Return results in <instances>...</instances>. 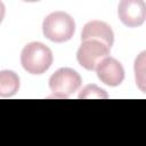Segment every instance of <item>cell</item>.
Here are the masks:
<instances>
[{
	"instance_id": "obj_1",
	"label": "cell",
	"mask_w": 146,
	"mask_h": 146,
	"mask_svg": "<svg viewBox=\"0 0 146 146\" xmlns=\"http://www.w3.org/2000/svg\"><path fill=\"white\" fill-rule=\"evenodd\" d=\"M21 64L27 73L42 74L52 64V52L42 42H30L22 50Z\"/></svg>"
},
{
	"instance_id": "obj_2",
	"label": "cell",
	"mask_w": 146,
	"mask_h": 146,
	"mask_svg": "<svg viewBox=\"0 0 146 146\" xmlns=\"http://www.w3.org/2000/svg\"><path fill=\"white\" fill-rule=\"evenodd\" d=\"M75 31L74 19L65 11H54L49 14L42 23L43 35L54 42L68 41Z\"/></svg>"
},
{
	"instance_id": "obj_3",
	"label": "cell",
	"mask_w": 146,
	"mask_h": 146,
	"mask_svg": "<svg viewBox=\"0 0 146 146\" xmlns=\"http://www.w3.org/2000/svg\"><path fill=\"white\" fill-rule=\"evenodd\" d=\"M81 83L80 74L70 67L58 68L49 79V88L56 98H67L80 88Z\"/></svg>"
},
{
	"instance_id": "obj_4",
	"label": "cell",
	"mask_w": 146,
	"mask_h": 146,
	"mask_svg": "<svg viewBox=\"0 0 146 146\" xmlns=\"http://www.w3.org/2000/svg\"><path fill=\"white\" fill-rule=\"evenodd\" d=\"M111 48L105 43L97 40L82 41L76 52V59L79 64L88 71L96 70L97 65L106 57H108Z\"/></svg>"
},
{
	"instance_id": "obj_5",
	"label": "cell",
	"mask_w": 146,
	"mask_h": 146,
	"mask_svg": "<svg viewBox=\"0 0 146 146\" xmlns=\"http://www.w3.org/2000/svg\"><path fill=\"white\" fill-rule=\"evenodd\" d=\"M120 21L128 27L140 26L146 18V5L143 0H122L117 7Z\"/></svg>"
},
{
	"instance_id": "obj_6",
	"label": "cell",
	"mask_w": 146,
	"mask_h": 146,
	"mask_svg": "<svg viewBox=\"0 0 146 146\" xmlns=\"http://www.w3.org/2000/svg\"><path fill=\"white\" fill-rule=\"evenodd\" d=\"M96 73L98 79L110 86V87H117L122 83L124 79V70L123 66L119 60L113 57L104 58L96 67Z\"/></svg>"
},
{
	"instance_id": "obj_7",
	"label": "cell",
	"mask_w": 146,
	"mask_h": 146,
	"mask_svg": "<svg viewBox=\"0 0 146 146\" xmlns=\"http://www.w3.org/2000/svg\"><path fill=\"white\" fill-rule=\"evenodd\" d=\"M81 40H97L103 43H105L108 48L113 46L114 42V33L111 29V26L98 19H94L88 22L82 30L81 33Z\"/></svg>"
},
{
	"instance_id": "obj_8",
	"label": "cell",
	"mask_w": 146,
	"mask_h": 146,
	"mask_svg": "<svg viewBox=\"0 0 146 146\" xmlns=\"http://www.w3.org/2000/svg\"><path fill=\"white\" fill-rule=\"evenodd\" d=\"M19 89V78L10 70L0 71V97L8 98L14 96Z\"/></svg>"
},
{
	"instance_id": "obj_9",
	"label": "cell",
	"mask_w": 146,
	"mask_h": 146,
	"mask_svg": "<svg viewBox=\"0 0 146 146\" xmlns=\"http://www.w3.org/2000/svg\"><path fill=\"white\" fill-rule=\"evenodd\" d=\"M80 99H92V98H97V99H106L108 97V95L106 94V91L102 88H99L96 84H88L86 86L81 92L78 96Z\"/></svg>"
},
{
	"instance_id": "obj_10",
	"label": "cell",
	"mask_w": 146,
	"mask_h": 146,
	"mask_svg": "<svg viewBox=\"0 0 146 146\" xmlns=\"http://www.w3.org/2000/svg\"><path fill=\"white\" fill-rule=\"evenodd\" d=\"M136 82L143 92H145V51H143L135 62Z\"/></svg>"
},
{
	"instance_id": "obj_11",
	"label": "cell",
	"mask_w": 146,
	"mask_h": 146,
	"mask_svg": "<svg viewBox=\"0 0 146 146\" xmlns=\"http://www.w3.org/2000/svg\"><path fill=\"white\" fill-rule=\"evenodd\" d=\"M5 11H6V9H5V5H3V2L0 1V23L2 22L3 17H5Z\"/></svg>"
}]
</instances>
